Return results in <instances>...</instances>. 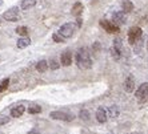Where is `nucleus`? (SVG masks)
<instances>
[{"mask_svg": "<svg viewBox=\"0 0 148 134\" xmlns=\"http://www.w3.org/2000/svg\"><path fill=\"white\" fill-rule=\"evenodd\" d=\"M100 25L101 28H104L108 33H117V32L120 31V27L116 25L115 23H111V21H107V20H101L100 21Z\"/></svg>", "mask_w": 148, "mask_h": 134, "instance_id": "6e6552de", "label": "nucleus"}, {"mask_svg": "<svg viewBox=\"0 0 148 134\" xmlns=\"http://www.w3.org/2000/svg\"><path fill=\"white\" fill-rule=\"evenodd\" d=\"M19 17H20V15H19V8L17 7L10 8V9L5 11L3 14V19L7 21H16L19 20Z\"/></svg>", "mask_w": 148, "mask_h": 134, "instance_id": "0eeeda50", "label": "nucleus"}, {"mask_svg": "<svg viewBox=\"0 0 148 134\" xmlns=\"http://www.w3.org/2000/svg\"><path fill=\"white\" fill-rule=\"evenodd\" d=\"M8 85H10V79H4L0 84V92H4L8 88Z\"/></svg>", "mask_w": 148, "mask_h": 134, "instance_id": "393cba45", "label": "nucleus"}, {"mask_svg": "<svg viewBox=\"0 0 148 134\" xmlns=\"http://www.w3.org/2000/svg\"><path fill=\"white\" fill-rule=\"evenodd\" d=\"M147 51H148V40H147Z\"/></svg>", "mask_w": 148, "mask_h": 134, "instance_id": "c85d7f7f", "label": "nucleus"}, {"mask_svg": "<svg viewBox=\"0 0 148 134\" xmlns=\"http://www.w3.org/2000/svg\"><path fill=\"white\" fill-rule=\"evenodd\" d=\"M25 112V108L23 106V105H17V106H15L14 109L11 110V116L14 118H19L23 116V113Z\"/></svg>", "mask_w": 148, "mask_h": 134, "instance_id": "ddd939ff", "label": "nucleus"}, {"mask_svg": "<svg viewBox=\"0 0 148 134\" xmlns=\"http://www.w3.org/2000/svg\"><path fill=\"white\" fill-rule=\"evenodd\" d=\"M49 117L52 118V120H60V121H66V122H71V121H73V116L69 113H66V112H51V114H49Z\"/></svg>", "mask_w": 148, "mask_h": 134, "instance_id": "423d86ee", "label": "nucleus"}, {"mask_svg": "<svg viewBox=\"0 0 148 134\" xmlns=\"http://www.w3.org/2000/svg\"><path fill=\"white\" fill-rule=\"evenodd\" d=\"M79 117L82 118L83 121H90V112L86 109H83L80 110V114H79Z\"/></svg>", "mask_w": 148, "mask_h": 134, "instance_id": "412c9836", "label": "nucleus"}, {"mask_svg": "<svg viewBox=\"0 0 148 134\" xmlns=\"http://www.w3.org/2000/svg\"><path fill=\"white\" fill-rule=\"evenodd\" d=\"M0 25H1V17H0Z\"/></svg>", "mask_w": 148, "mask_h": 134, "instance_id": "c756f323", "label": "nucleus"}, {"mask_svg": "<svg viewBox=\"0 0 148 134\" xmlns=\"http://www.w3.org/2000/svg\"><path fill=\"white\" fill-rule=\"evenodd\" d=\"M123 88L127 93H131L135 90V79L132 76H128L127 79H125V81L123 84Z\"/></svg>", "mask_w": 148, "mask_h": 134, "instance_id": "9b49d317", "label": "nucleus"}, {"mask_svg": "<svg viewBox=\"0 0 148 134\" xmlns=\"http://www.w3.org/2000/svg\"><path fill=\"white\" fill-rule=\"evenodd\" d=\"M28 112L31 114H39L41 112V108L39 106V105H32V106L28 109Z\"/></svg>", "mask_w": 148, "mask_h": 134, "instance_id": "b1692460", "label": "nucleus"}, {"mask_svg": "<svg viewBox=\"0 0 148 134\" xmlns=\"http://www.w3.org/2000/svg\"><path fill=\"white\" fill-rule=\"evenodd\" d=\"M52 39H53V41H56V43H64V41H66V39L63 37L59 32H56V33L52 35Z\"/></svg>", "mask_w": 148, "mask_h": 134, "instance_id": "4be33fe9", "label": "nucleus"}, {"mask_svg": "<svg viewBox=\"0 0 148 134\" xmlns=\"http://www.w3.org/2000/svg\"><path fill=\"white\" fill-rule=\"evenodd\" d=\"M108 113H110L111 118H115V117H117V114H119V109H117V106L112 105V106L108 108Z\"/></svg>", "mask_w": 148, "mask_h": 134, "instance_id": "aec40b11", "label": "nucleus"}, {"mask_svg": "<svg viewBox=\"0 0 148 134\" xmlns=\"http://www.w3.org/2000/svg\"><path fill=\"white\" fill-rule=\"evenodd\" d=\"M135 97L138 98L140 102H144L148 98V83H143L135 92Z\"/></svg>", "mask_w": 148, "mask_h": 134, "instance_id": "39448f33", "label": "nucleus"}, {"mask_svg": "<svg viewBox=\"0 0 148 134\" xmlns=\"http://www.w3.org/2000/svg\"><path fill=\"white\" fill-rule=\"evenodd\" d=\"M100 48H101V45H100L99 41H95L92 44V52H93V53H97V52L100 51Z\"/></svg>", "mask_w": 148, "mask_h": 134, "instance_id": "a878e982", "label": "nucleus"}, {"mask_svg": "<svg viewBox=\"0 0 148 134\" xmlns=\"http://www.w3.org/2000/svg\"><path fill=\"white\" fill-rule=\"evenodd\" d=\"M16 33L20 36H27L28 35V28L27 27H17L16 28Z\"/></svg>", "mask_w": 148, "mask_h": 134, "instance_id": "5701e85b", "label": "nucleus"}, {"mask_svg": "<svg viewBox=\"0 0 148 134\" xmlns=\"http://www.w3.org/2000/svg\"><path fill=\"white\" fill-rule=\"evenodd\" d=\"M127 21V16H125V12L123 9L115 12L114 16H112V23H115L116 25H121Z\"/></svg>", "mask_w": 148, "mask_h": 134, "instance_id": "1a4fd4ad", "label": "nucleus"}, {"mask_svg": "<svg viewBox=\"0 0 148 134\" xmlns=\"http://www.w3.org/2000/svg\"><path fill=\"white\" fill-rule=\"evenodd\" d=\"M60 64L63 66H69L72 64V53L71 51H64L60 56Z\"/></svg>", "mask_w": 148, "mask_h": 134, "instance_id": "9d476101", "label": "nucleus"}, {"mask_svg": "<svg viewBox=\"0 0 148 134\" xmlns=\"http://www.w3.org/2000/svg\"><path fill=\"white\" fill-rule=\"evenodd\" d=\"M121 9L125 12V14H130L134 11V4H132L131 0H123L121 1Z\"/></svg>", "mask_w": 148, "mask_h": 134, "instance_id": "2eb2a0df", "label": "nucleus"}, {"mask_svg": "<svg viewBox=\"0 0 148 134\" xmlns=\"http://www.w3.org/2000/svg\"><path fill=\"white\" fill-rule=\"evenodd\" d=\"M76 65L83 70H87V69H90L92 66V57L90 55L88 48L82 47L77 51V53H76Z\"/></svg>", "mask_w": 148, "mask_h": 134, "instance_id": "f257e3e1", "label": "nucleus"}, {"mask_svg": "<svg viewBox=\"0 0 148 134\" xmlns=\"http://www.w3.org/2000/svg\"><path fill=\"white\" fill-rule=\"evenodd\" d=\"M76 28H77V24H75V23H66V24H63L62 27L59 28L58 32L67 40V39L72 37L73 35H75Z\"/></svg>", "mask_w": 148, "mask_h": 134, "instance_id": "f03ea898", "label": "nucleus"}, {"mask_svg": "<svg viewBox=\"0 0 148 134\" xmlns=\"http://www.w3.org/2000/svg\"><path fill=\"white\" fill-rule=\"evenodd\" d=\"M130 134H138V133H130Z\"/></svg>", "mask_w": 148, "mask_h": 134, "instance_id": "7c9ffc66", "label": "nucleus"}, {"mask_svg": "<svg viewBox=\"0 0 148 134\" xmlns=\"http://www.w3.org/2000/svg\"><path fill=\"white\" fill-rule=\"evenodd\" d=\"M121 52H123V48H121V40L115 39L114 45L111 47V56L114 57V60H120L121 59Z\"/></svg>", "mask_w": 148, "mask_h": 134, "instance_id": "20e7f679", "label": "nucleus"}, {"mask_svg": "<svg viewBox=\"0 0 148 134\" xmlns=\"http://www.w3.org/2000/svg\"><path fill=\"white\" fill-rule=\"evenodd\" d=\"M17 48L19 49H23V48H27L31 45V40L27 37V36H21L19 40H17Z\"/></svg>", "mask_w": 148, "mask_h": 134, "instance_id": "4468645a", "label": "nucleus"}, {"mask_svg": "<svg viewBox=\"0 0 148 134\" xmlns=\"http://www.w3.org/2000/svg\"><path fill=\"white\" fill-rule=\"evenodd\" d=\"M35 4H36V0H23L20 7L23 11H28V9H31L32 7H35Z\"/></svg>", "mask_w": 148, "mask_h": 134, "instance_id": "f3484780", "label": "nucleus"}, {"mask_svg": "<svg viewBox=\"0 0 148 134\" xmlns=\"http://www.w3.org/2000/svg\"><path fill=\"white\" fill-rule=\"evenodd\" d=\"M1 4H3V0H0V5H1Z\"/></svg>", "mask_w": 148, "mask_h": 134, "instance_id": "cd10ccee", "label": "nucleus"}, {"mask_svg": "<svg viewBox=\"0 0 148 134\" xmlns=\"http://www.w3.org/2000/svg\"><path fill=\"white\" fill-rule=\"evenodd\" d=\"M141 36H143V31H141L140 27L130 28V31H128V43L131 45H135L141 39Z\"/></svg>", "mask_w": 148, "mask_h": 134, "instance_id": "7ed1b4c3", "label": "nucleus"}, {"mask_svg": "<svg viewBox=\"0 0 148 134\" xmlns=\"http://www.w3.org/2000/svg\"><path fill=\"white\" fill-rule=\"evenodd\" d=\"M83 12V4L80 3V1H77V3L73 4L72 9H71V14L73 15V16H80Z\"/></svg>", "mask_w": 148, "mask_h": 134, "instance_id": "dca6fc26", "label": "nucleus"}, {"mask_svg": "<svg viewBox=\"0 0 148 134\" xmlns=\"http://www.w3.org/2000/svg\"><path fill=\"white\" fill-rule=\"evenodd\" d=\"M8 122H10V118L8 117H0V126H1V125L8 124Z\"/></svg>", "mask_w": 148, "mask_h": 134, "instance_id": "bb28decb", "label": "nucleus"}, {"mask_svg": "<svg viewBox=\"0 0 148 134\" xmlns=\"http://www.w3.org/2000/svg\"><path fill=\"white\" fill-rule=\"evenodd\" d=\"M108 120V116H107V112L104 108H99L96 110V121L100 122V124H104V122H107Z\"/></svg>", "mask_w": 148, "mask_h": 134, "instance_id": "f8f14e48", "label": "nucleus"}, {"mask_svg": "<svg viewBox=\"0 0 148 134\" xmlns=\"http://www.w3.org/2000/svg\"><path fill=\"white\" fill-rule=\"evenodd\" d=\"M48 61H45V60H40V61L36 64V70L40 73H44L47 69H48Z\"/></svg>", "mask_w": 148, "mask_h": 134, "instance_id": "a211bd4d", "label": "nucleus"}, {"mask_svg": "<svg viewBox=\"0 0 148 134\" xmlns=\"http://www.w3.org/2000/svg\"><path fill=\"white\" fill-rule=\"evenodd\" d=\"M60 61H58V60H55V59H51L48 61V66H49V69H52V70H58L59 68H60Z\"/></svg>", "mask_w": 148, "mask_h": 134, "instance_id": "6ab92c4d", "label": "nucleus"}]
</instances>
